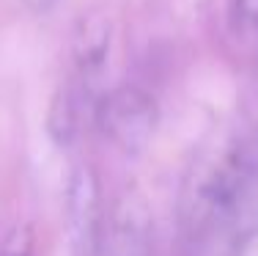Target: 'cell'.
Listing matches in <instances>:
<instances>
[{
    "label": "cell",
    "instance_id": "obj_1",
    "mask_svg": "<svg viewBox=\"0 0 258 256\" xmlns=\"http://www.w3.org/2000/svg\"><path fill=\"white\" fill-rule=\"evenodd\" d=\"M96 121L113 146L126 155H138L154 138L159 108L149 91L138 85H121L102 96L96 108Z\"/></svg>",
    "mask_w": 258,
    "mask_h": 256
},
{
    "label": "cell",
    "instance_id": "obj_2",
    "mask_svg": "<svg viewBox=\"0 0 258 256\" xmlns=\"http://www.w3.org/2000/svg\"><path fill=\"white\" fill-rule=\"evenodd\" d=\"M66 229L75 256H99L104 245V204L102 185L91 166L72 171L66 185Z\"/></svg>",
    "mask_w": 258,
    "mask_h": 256
},
{
    "label": "cell",
    "instance_id": "obj_3",
    "mask_svg": "<svg viewBox=\"0 0 258 256\" xmlns=\"http://www.w3.org/2000/svg\"><path fill=\"white\" fill-rule=\"evenodd\" d=\"M110 56V22L102 14H88L75 33V64L83 77L85 91H91L102 77Z\"/></svg>",
    "mask_w": 258,
    "mask_h": 256
},
{
    "label": "cell",
    "instance_id": "obj_4",
    "mask_svg": "<svg viewBox=\"0 0 258 256\" xmlns=\"http://www.w3.org/2000/svg\"><path fill=\"white\" fill-rule=\"evenodd\" d=\"M151 218L143 201L126 198L110 218V256H149Z\"/></svg>",
    "mask_w": 258,
    "mask_h": 256
},
{
    "label": "cell",
    "instance_id": "obj_5",
    "mask_svg": "<svg viewBox=\"0 0 258 256\" xmlns=\"http://www.w3.org/2000/svg\"><path fill=\"white\" fill-rule=\"evenodd\" d=\"M223 231L231 237L233 245H242V242H247L250 237L258 234V166L239 190L236 204H233Z\"/></svg>",
    "mask_w": 258,
    "mask_h": 256
},
{
    "label": "cell",
    "instance_id": "obj_6",
    "mask_svg": "<svg viewBox=\"0 0 258 256\" xmlns=\"http://www.w3.org/2000/svg\"><path fill=\"white\" fill-rule=\"evenodd\" d=\"M50 132L58 143H72L77 132V99L72 91H60L50 108Z\"/></svg>",
    "mask_w": 258,
    "mask_h": 256
},
{
    "label": "cell",
    "instance_id": "obj_7",
    "mask_svg": "<svg viewBox=\"0 0 258 256\" xmlns=\"http://www.w3.org/2000/svg\"><path fill=\"white\" fill-rule=\"evenodd\" d=\"M0 256H33V231L28 226H17L6 237Z\"/></svg>",
    "mask_w": 258,
    "mask_h": 256
},
{
    "label": "cell",
    "instance_id": "obj_8",
    "mask_svg": "<svg viewBox=\"0 0 258 256\" xmlns=\"http://www.w3.org/2000/svg\"><path fill=\"white\" fill-rule=\"evenodd\" d=\"M236 22L244 30L258 28V0H236Z\"/></svg>",
    "mask_w": 258,
    "mask_h": 256
},
{
    "label": "cell",
    "instance_id": "obj_9",
    "mask_svg": "<svg viewBox=\"0 0 258 256\" xmlns=\"http://www.w3.org/2000/svg\"><path fill=\"white\" fill-rule=\"evenodd\" d=\"M55 3H58V0H25V6H30L33 11H47V9H52Z\"/></svg>",
    "mask_w": 258,
    "mask_h": 256
},
{
    "label": "cell",
    "instance_id": "obj_10",
    "mask_svg": "<svg viewBox=\"0 0 258 256\" xmlns=\"http://www.w3.org/2000/svg\"><path fill=\"white\" fill-rule=\"evenodd\" d=\"M253 157H255V163H258V138H255V149H253Z\"/></svg>",
    "mask_w": 258,
    "mask_h": 256
}]
</instances>
